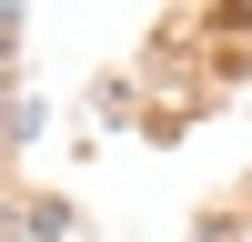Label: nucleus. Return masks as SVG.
Returning <instances> with one entry per match:
<instances>
[]
</instances>
